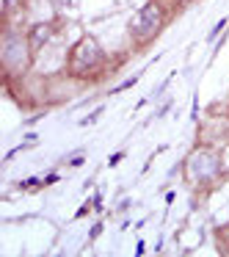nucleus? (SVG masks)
<instances>
[{
	"mask_svg": "<svg viewBox=\"0 0 229 257\" xmlns=\"http://www.w3.org/2000/svg\"><path fill=\"white\" fill-rule=\"evenodd\" d=\"M14 3H20V0H6V6H14Z\"/></svg>",
	"mask_w": 229,
	"mask_h": 257,
	"instance_id": "nucleus-6",
	"label": "nucleus"
},
{
	"mask_svg": "<svg viewBox=\"0 0 229 257\" xmlns=\"http://www.w3.org/2000/svg\"><path fill=\"white\" fill-rule=\"evenodd\" d=\"M3 61H6V67H25V42L17 39V36H9Z\"/></svg>",
	"mask_w": 229,
	"mask_h": 257,
	"instance_id": "nucleus-3",
	"label": "nucleus"
},
{
	"mask_svg": "<svg viewBox=\"0 0 229 257\" xmlns=\"http://www.w3.org/2000/svg\"><path fill=\"white\" fill-rule=\"evenodd\" d=\"M157 28H160V9L155 3H146L138 12V17L133 20V36L135 39H149L157 34Z\"/></svg>",
	"mask_w": 229,
	"mask_h": 257,
	"instance_id": "nucleus-2",
	"label": "nucleus"
},
{
	"mask_svg": "<svg viewBox=\"0 0 229 257\" xmlns=\"http://www.w3.org/2000/svg\"><path fill=\"white\" fill-rule=\"evenodd\" d=\"M223 25H226V20H221V23H218V25H215V28H212V34H210V39H212V36H218V34H221V31H223Z\"/></svg>",
	"mask_w": 229,
	"mask_h": 257,
	"instance_id": "nucleus-5",
	"label": "nucleus"
},
{
	"mask_svg": "<svg viewBox=\"0 0 229 257\" xmlns=\"http://www.w3.org/2000/svg\"><path fill=\"white\" fill-rule=\"evenodd\" d=\"M50 36H53V25H36L34 34H31V47H34V50H39V47L45 45Z\"/></svg>",
	"mask_w": 229,
	"mask_h": 257,
	"instance_id": "nucleus-4",
	"label": "nucleus"
},
{
	"mask_svg": "<svg viewBox=\"0 0 229 257\" xmlns=\"http://www.w3.org/2000/svg\"><path fill=\"white\" fill-rule=\"evenodd\" d=\"M102 61V53L97 47L94 39H83L78 47L72 50V72L75 75H86L91 69H97Z\"/></svg>",
	"mask_w": 229,
	"mask_h": 257,
	"instance_id": "nucleus-1",
	"label": "nucleus"
}]
</instances>
